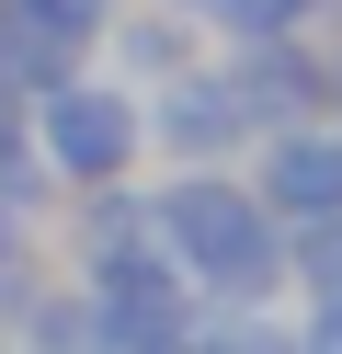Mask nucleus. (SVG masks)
I'll list each match as a JSON object with an SVG mask.
<instances>
[{
  "instance_id": "nucleus-10",
  "label": "nucleus",
  "mask_w": 342,
  "mask_h": 354,
  "mask_svg": "<svg viewBox=\"0 0 342 354\" xmlns=\"http://www.w3.org/2000/svg\"><path fill=\"white\" fill-rule=\"evenodd\" d=\"M46 12H57V24H68V35H80V24H103L114 0H46Z\"/></svg>"
},
{
  "instance_id": "nucleus-5",
  "label": "nucleus",
  "mask_w": 342,
  "mask_h": 354,
  "mask_svg": "<svg viewBox=\"0 0 342 354\" xmlns=\"http://www.w3.org/2000/svg\"><path fill=\"white\" fill-rule=\"evenodd\" d=\"M228 92H240V115H296L319 80H308V57H296V46L251 35V57H240V80H228Z\"/></svg>"
},
{
  "instance_id": "nucleus-11",
  "label": "nucleus",
  "mask_w": 342,
  "mask_h": 354,
  "mask_svg": "<svg viewBox=\"0 0 342 354\" xmlns=\"http://www.w3.org/2000/svg\"><path fill=\"white\" fill-rule=\"evenodd\" d=\"M0 252H12V206H0Z\"/></svg>"
},
{
  "instance_id": "nucleus-6",
  "label": "nucleus",
  "mask_w": 342,
  "mask_h": 354,
  "mask_svg": "<svg viewBox=\"0 0 342 354\" xmlns=\"http://www.w3.org/2000/svg\"><path fill=\"white\" fill-rule=\"evenodd\" d=\"M23 354H103V320H91V297H46L35 320H23Z\"/></svg>"
},
{
  "instance_id": "nucleus-12",
  "label": "nucleus",
  "mask_w": 342,
  "mask_h": 354,
  "mask_svg": "<svg viewBox=\"0 0 342 354\" xmlns=\"http://www.w3.org/2000/svg\"><path fill=\"white\" fill-rule=\"evenodd\" d=\"M171 12H182V0H171Z\"/></svg>"
},
{
  "instance_id": "nucleus-9",
  "label": "nucleus",
  "mask_w": 342,
  "mask_h": 354,
  "mask_svg": "<svg viewBox=\"0 0 342 354\" xmlns=\"http://www.w3.org/2000/svg\"><path fill=\"white\" fill-rule=\"evenodd\" d=\"M296 354H342V297L319 308V331H308V343H296Z\"/></svg>"
},
{
  "instance_id": "nucleus-3",
  "label": "nucleus",
  "mask_w": 342,
  "mask_h": 354,
  "mask_svg": "<svg viewBox=\"0 0 342 354\" xmlns=\"http://www.w3.org/2000/svg\"><path fill=\"white\" fill-rule=\"evenodd\" d=\"M240 126H251V115H240V92H228V80H171V103H160V138L194 149V160H217Z\"/></svg>"
},
{
  "instance_id": "nucleus-1",
  "label": "nucleus",
  "mask_w": 342,
  "mask_h": 354,
  "mask_svg": "<svg viewBox=\"0 0 342 354\" xmlns=\"http://www.w3.org/2000/svg\"><path fill=\"white\" fill-rule=\"evenodd\" d=\"M160 229H171L182 274H205L217 297H263V274H274V229H263V206H251L240 183H182L171 206H160Z\"/></svg>"
},
{
  "instance_id": "nucleus-7",
  "label": "nucleus",
  "mask_w": 342,
  "mask_h": 354,
  "mask_svg": "<svg viewBox=\"0 0 342 354\" xmlns=\"http://www.w3.org/2000/svg\"><path fill=\"white\" fill-rule=\"evenodd\" d=\"M205 12H228L240 35H296L308 24V0H205Z\"/></svg>"
},
{
  "instance_id": "nucleus-8",
  "label": "nucleus",
  "mask_w": 342,
  "mask_h": 354,
  "mask_svg": "<svg viewBox=\"0 0 342 354\" xmlns=\"http://www.w3.org/2000/svg\"><path fill=\"white\" fill-rule=\"evenodd\" d=\"M205 354H296V343H285V331H217Z\"/></svg>"
},
{
  "instance_id": "nucleus-4",
  "label": "nucleus",
  "mask_w": 342,
  "mask_h": 354,
  "mask_svg": "<svg viewBox=\"0 0 342 354\" xmlns=\"http://www.w3.org/2000/svg\"><path fill=\"white\" fill-rule=\"evenodd\" d=\"M274 206L285 217H342V138H285L274 149Z\"/></svg>"
},
{
  "instance_id": "nucleus-2",
  "label": "nucleus",
  "mask_w": 342,
  "mask_h": 354,
  "mask_svg": "<svg viewBox=\"0 0 342 354\" xmlns=\"http://www.w3.org/2000/svg\"><path fill=\"white\" fill-rule=\"evenodd\" d=\"M46 149H57L68 183H114V171L137 160V115L114 92H80V80H57L46 92Z\"/></svg>"
}]
</instances>
